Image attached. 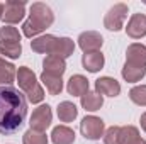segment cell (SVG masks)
<instances>
[{"mask_svg": "<svg viewBox=\"0 0 146 144\" xmlns=\"http://www.w3.org/2000/svg\"><path fill=\"white\" fill-rule=\"evenodd\" d=\"M27 117V98L22 92L10 87H0V134L14 136L24 126Z\"/></svg>", "mask_w": 146, "mask_h": 144, "instance_id": "1", "label": "cell"}, {"mask_svg": "<svg viewBox=\"0 0 146 144\" xmlns=\"http://www.w3.org/2000/svg\"><path fill=\"white\" fill-rule=\"evenodd\" d=\"M54 22V14L53 10L42 3V2H36L31 5V12H29V19L22 24V32L26 37H33L44 32L48 27H51Z\"/></svg>", "mask_w": 146, "mask_h": 144, "instance_id": "2", "label": "cell"}, {"mask_svg": "<svg viewBox=\"0 0 146 144\" xmlns=\"http://www.w3.org/2000/svg\"><path fill=\"white\" fill-rule=\"evenodd\" d=\"M17 83L21 87V90L24 92L26 98L31 104H39L44 98V90L41 88L39 81H37L36 75L31 68L27 66H21L17 70Z\"/></svg>", "mask_w": 146, "mask_h": 144, "instance_id": "3", "label": "cell"}, {"mask_svg": "<svg viewBox=\"0 0 146 144\" xmlns=\"http://www.w3.org/2000/svg\"><path fill=\"white\" fill-rule=\"evenodd\" d=\"M80 132L88 141H99L100 137H104L106 124L102 119H99L95 115H85L80 122Z\"/></svg>", "mask_w": 146, "mask_h": 144, "instance_id": "4", "label": "cell"}, {"mask_svg": "<svg viewBox=\"0 0 146 144\" xmlns=\"http://www.w3.org/2000/svg\"><path fill=\"white\" fill-rule=\"evenodd\" d=\"M127 12H129V9H127L126 3H115V5H112L109 9V12L106 14V17H104L106 29L114 31V32L121 31L124 27V20L127 17Z\"/></svg>", "mask_w": 146, "mask_h": 144, "instance_id": "5", "label": "cell"}, {"mask_svg": "<svg viewBox=\"0 0 146 144\" xmlns=\"http://www.w3.org/2000/svg\"><path fill=\"white\" fill-rule=\"evenodd\" d=\"M51 122H53V112H51V107L48 104L34 108V112L29 119L31 129L37 131V132H46V129L51 126Z\"/></svg>", "mask_w": 146, "mask_h": 144, "instance_id": "6", "label": "cell"}, {"mask_svg": "<svg viewBox=\"0 0 146 144\" xmlns=\"http://www.w3.org/2000/svg\"><path fill=\"white\" fill-rule=\"evenodd\" d=\"M26 15V2H17V0H9L3 3V15L2 20L7 26L17 24L24 19Z\"/></svg>", "mask_w": 146, "mask_h": 144, "instance_id": "7", "label": "cell"}, {"mask_svg": "<svg viewBox=\"0 0 146 144\" xmlns=\"http://www.w3.org/2000/svg\"><path fill=\"white\" fill-rule=\"evenodd\" d=\"M104 44V37L95 31H85L78 36V46L83 53H99Z\"/></svg>", "mask_w": 146, "mask_h": 144, "instance_id": "8", "label": "cell"}, {"mask_svg": "<svg viewBox=\"0 0 146 144\" xmlns=\"http://www.w3.org/2000/svg\"><path fill=\"white\" fill-rule=\"evenodd\" d=\"M58 41L60 37L53 36V34H46V36L36 37L31 41V49L34 53H39V54H54L56 48H58Z\"/></svg>", "mask_w": 146, "mask_h": 144, "instance_id": "9", "label": "cell"}, {"mask_svg": "<svg viewBox=\"0 0 146 144\" xmlns=\"http://www.w3.org/2000/svg\"><path fill=\"white\" fill-rule=\"evenodd\" d=\"M126 65L136 66V68H146V46L134 42L129 44L126 49Z\"/></svg>", "mask_w": 146, "mask_h": 144, "instance_id": "10", "label": "cell"}, {"mask_svg": "<svg viewBox=\"0 0 146 144\" xmlns=\"http://www.w3.org/2000/svg\"><path fill=\"white\" fill-rule=\"evenodd\" d=\"M95 92L102 97H117L121 93V85L115 78L100 76L99 80H95Z\"/></svg>", "mask_w": 146, "mask_h": 144, "instance_id": "11", "label": "cell"}, {"mask_svg": "<svg viewBox=\"0 0 146 144\" xmlns=\"http://www.w3.org/2000/svg\"><path fill=\"white\" fill-rule=\"evenodd\" d=\"M126 34L133 39H141L146 36V15L145 14H133L127 27H126Z\"/></svg>", "mask_w": 146, "mask_h": 144, "instance_id": "12", "label": "cell"}, {"mask_svg": "<svg viewBox=\"0 0 146 144\" xmlns=\"http://www.w3.org/2000/svg\"><path fill=\"white\" fill-rule=\"evenodd\" d=\"M42 71L49 73V75H54V76H63V73L66 71V63H65L63 58L49 54L42 61Z\"/></svg>", "mask_w": 146, "mask_h": 144, "instance_id": "13", "label": "cell"}, {"mask_svg": "<svg viewBox=\"0 0 146 144\" xmlns=\"http://www.w3.org/2000/svg\"><path fill=\"white\" fill-rule=\"evenodd\" d=\"M82 65H83V68H85L87 71L97 73L104 68L106 58H104V54H102L100 51H99V53H85V54L82 56Z\"/></svg>", "mask_w": 146, "mask_h": 144, "instance_id": "14", "label": "cell"}, {"mask_svg": "<svg viewBox=\"0 0 146 144\" xmlns=\"http://www.w3.org/2000/svg\"><path fill=\"white\" fill-rule=\"evenodd\" d=\"M75 131L68 126H56L51 131V141L53 144H73L75 143Z\"/></svg>", "mask_w": 146, "mask_h": 144, "instance_id": "15", "label": "cell"}, {"mask_svg": "<svg viewBox=\"0 0 146 144\" xmlns=\"http://www.w3.org/2000/svg\"><path fill=\"white\" fill-rule=\"evenodd\" d=\"M66 90L73 97H82L88 92V80L83 75H73L66 83Z\"/></svg>", "mask_w": 146, "mask_h": 144, "instance_id": "16", "label": "cell"}, {"mask_svg": "<svg viewBox=\"0 0 146 144\" xmlns=\"http://www.w3.org/2000/svg\"><path fill=\"white\" fill-rule=\"evenodd\" d=\"M80 104L87 112H95V110H100V107L104 105V97L99 95L97 92H90L88 90L85 95L80 97Z\"/></svg>", "mask_w": 146, "mask_h": 144, "instance_id": "17", "label": "cell"}, {"mask_svg": "<svg viewBox=\"0 0 146 144\" xmlns=\"http://www.w3.org/2000/svg\"><path fill=\"white\" fill-rule=\"evenodd\" d=\"M17 78V70L12 63L5 61V58H0V85L10 87L14 80Z\"/></svg>", "mask_w": 146, "mask_h": 144, "instance_id": "18", "label": "cell"}, {"mask_svg": "<svg viewBox=\"0 0 146 144\" xmlns=\"http://www.w3.org/2000/svg\"><path fill=\"white\" fill-rule=\"evenodd\" d=\"M41 81L46 87V90L49 92V95H60L63 92V78L61 76H54L49 73H41Z\"/></svg>", "mask_w": 146, "mask_h": 144, "instance_id": "19", "label": "cell"}, {"mask_svg": "<svg viewBox=\"0 0 146 144\" xmlns=\"http://www.w3.org/2000/svg\"><path fill=\"white\" fill-rule=\"evenodd\" d=\"M76 117H78V108L73 102L65 100L58 105V119L61 122H73Z\"/></svg>", "mask_w": 146, "mask_h": 144, "instance_id": "20", "label": "cell"}, {"mask_svg": "<svg viewBox=\"0 0 146 144\" xmlns=\"http://www.w3.org/2000/svg\"><path fill=\"white\" fill-rule=\"evenodd\" d=\"M121 75H122V78H124L127 83H136V81H139V80L145 78L146 68H136V66H131V65H126V63H124Z\"/></svg>", "mask_w": 146, "mask_h": 144, "instance_id": "21", "label": "cell"}, {"mask_svg": "<svg viewBox=\"0 0 146 144\" xmlns=\"http://www.w3.org/2000/svg\"><path fill=\"white\" fill-rule=\"evenodd\" d=\"M0 54L3 58L17 59L22 54V46H21V42H3V41H0Z\"/></svg>", "mask_w": 146, "mask_h": 144, "instance_id": "22", "label": "cell"}, {"mask_svg": "<svg viewBox=\"0 0 146 144\" xmlns=\"http://www.w3.org/2000/svg\"><path fill=\"white\" fill-rule=\"evenodd\" d=\"M73 51H75V42H73V39H70V37H60L58 48H56V51H54V56H60V58L66 59V58H70L73 54Z\"/></svg>", "mask_w": 146, "mask_h": 144, "instance_id": "23", "label": "cell"}, {"mask_svg": "<svg viewBox=\"0 0 146 144\" xmlns=\"http://www.w3.org/2000/svg\"><path fill=\"white\" fill-rule=\"evenodd\" d=\"M48 136L46 132H37V131H26L22 136V144H48Z\"/></svg>", "mask_w": 146, "mask_h": 144, "instance_id": "24", "label": "cell"}, {"mask_svg": "<svg viewBox=\"0 0 146 144\" xmlns=\"http://www.w3.org/2000/svg\"><path fill=\"white\" fill-rule=\"evenodd\" d=\"M119 137H121V144H131L139 139V131L134 126H124L121 127Z\"/></svg>", "mask_w": 146, "mask_h": 144, "instance_id": "25", "label": "cell"}, {"mask_svg": "<svg viewBox=\"0 0 146 144\" xmlns=\"http://www.w3.org/2000/svg\"><path fill=\"white\" fill-rule=\"evenodd\" d=\"M129 98L133 104H136L139 107H146V85L133 87L129 90Z\"/></svg>", "mask_w": 146, "mask_h": 144, "instance_id": "26", "label": "cell"}, {"mask_svg": "<svg viewBox=\"0 0 146 144\" xmlns=\"http://www.w3.org/2000/svg\"><path fill=\"white\" fill-rule=\"evenodd\" d=\"M0 41H3V42H21V32L14 26H3L0 29Z\"/></svg>", "mask_w": 146, "mask_h": 144, "instance_id": "27", "label": "cell"}, {"mask_svg": "<svg viewBox=\"0 0 146 144\" xmlns=\"http://www.w3.org/2000/svg\"><path fill=\"white\" fill-rule=\"evenodd\" d=\"M121 127L112 126L104 132V144H121V137H119Z\"/></svg>", "mask_w": 146, "mask_h": 144, "instance_id": "28", "label": "cell"}, {"mask_svg": "<svg viewBox=\"0 0 146 144\" xmlns=\"http://www.w3.org/2000/svg\"><path fill=\"white\" fill-rule=\"evenodd\" d=\"M139 122H141V129H143V131L146 132V112L143 114V115H141V119H139Z\"/></svg>", "mask_w": 146, "mask_h": 144, "instance_id": "29", "label": "cell"}, {"mask_svg": "<svg viewBox=\"0 0 146 144\" xmlns=\"http://www.w3.org/2000/svg\"><path fill=\"white\" fill-rule=\"evenodd\" d=\"M131 144H146V141H145V139H141V137H139L138 141H134V143H131Z\"/></svg>", "mask_w": 146, "mask_h": 144, "instance_id": "30", "label": "cell"}, {"mask_svg": "<svg viewBox=\"0 0 146 144\" xmlns=\"http://www.w3.org/2000/svg\"><path fill=\"white\" fill-rule=\"evenodd\" d=\"M2 15H3V3H0V19H2Z\"/></svg>", "mask_w": 146, "mask_h": 144, "instance_id": "31", "label": "cell"}]
</instances>
